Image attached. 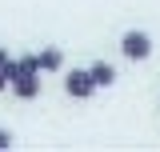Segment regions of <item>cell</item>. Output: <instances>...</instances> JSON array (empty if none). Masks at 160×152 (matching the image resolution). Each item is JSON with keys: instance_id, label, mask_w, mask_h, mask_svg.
<instances>
[{"instance_id": "1", "label": "cell", "mask_w": 160, "mask_h": 152, "mask_svg": "<svg viewBox=\"0 0 160 152\" xmlns=\"http://www.w3.org/2000/svg\"><path fill=\"white\" fill-rule=\"evenodd\" d=\"M120 56H124V60H136V64H144V60L152 56V36H148V32H140V28L124 32V36H120Z\"/></svg>"}, {"instance_id": "4", "label": "cell", "mask_w": 160, "mask_h": 152, "mask_svg": "<svg viewBox=\"0 0 160 152\" xmlns=\"http://www.w3.org/2000/svg\"><path fill=\"white\" fill-rule=\"evenodd\" d=\"M12 96H16V100H36V96H40V72L12 80Z\"/></svg>"}, {"instance_id": "7", "label": "cell", "mask_w": 160, "mask_h": 152, "mask_svg": "<svg viewBox=\"0 0 160 152\" xmlns=\"http://www.w3.org/2000/svg\"><path fill=\"white\" fill-rule=\"evenodd\" d=\"M12 92V76H8V68H0V96Z\"/></svg>"}, {"instance_id": "6", "label": "cell", "mask_w": 160, "mask_h": 152, "mask_svg": "<svg viewBox=\"0 0 160 152\" xmlns=\"http://www.w3.org/2000/svg\"><path fill=\"white\" fill-rule=\"evenodd\" d=\"M36 56H40V72H60V68H64V52H60L56 44H48V48H40Z\"/></svg>"}, {"instance_id": "9", "label": "cell", "mask_w": 160, "mask_h": 152, "mask_svg": "<svg viewBox=\"0 0 160 152\" xmlns=\"http://www.w3.org/2000/svg\"><path fill=\"white\" fill-rule=\"evenodd\" d=\"M12 64V56H8V48H0V68H8Z\"/></svg>"}, {"instance_id": "5", "label": "cell", "mask_w": 160, "mask_h": 152, "mask_svg": "<svg viewBox=\"0 0 160 152\" xmlns=\"http://www.w3.org/2000/svg\"><path fill=\"white\" fill-rule=\"evenodd\" d=\"M88 72H92V80H96V88H112V84H116V68H112L108 60H92Z\"/></svg>"}, {"instance_id": "2", "label": "cell", "mask_w": 160, "mask_h": 152, "mask_svg": "<svg viewBox=\"0 0 160 152\" xmlns=\"http://www.w3.org/2000/svg\"><path fill=\"white\" fill-rule=\"evenodd\" d=\"M64 92L72 96V100H88V96H96V80L88 68H72V72H64Z\"/></svg>"}, {"instance_id": "3", "label": "cell", "mask_w": 160, "mask_h": 152, "mask_svg": "<svg viewBox=\"0 0 160 152\" xmlns=\"http://www.w3.org/2000/svg\"><path fill=\"white\" fill-rule=\"evenodd\" d=\"M36 72H40V56H36V52L12 56V64H8V76H12V80H20V76H36Z\"/></svg>"}, {"instance_id": "8", "label": "cell", "mask_w": 160, "mask_h": 152, "mask_svg": "<svg viewBox=\"0 0 160 152\" xmlns=\"http://www.w3.org/2000/svg\"><path fill=\"white\" fill-rule=\"evenodd\" d=\"M12 140H16L12 128H0V148H12Z\"/></svg>"}]
</instances>
